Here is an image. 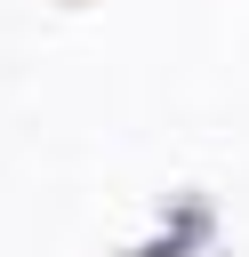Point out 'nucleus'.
Returning <instances> with one entry per match:
<instances>
[]
</instances>
